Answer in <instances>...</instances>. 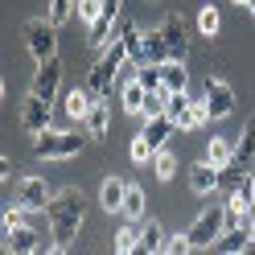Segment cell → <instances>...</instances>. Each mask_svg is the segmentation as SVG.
Segmentation results:
<instances>
[{
    "mask_svg": "<svg viewBox=\"0 0 255 255\" xmlns=\"http://www.w3.org/2000/svg\"><path fill=\"white\" fill-rule=\"evenodd\" d=\"M247 243H251V231H247V227H227L214 247H218L222 255H243V247H247Z\"/></svg>",
    "mask_w": 255,
    "mask_h": 255,
    "instance_id": "15",
    "label": "cell"
},
{
    "mask_svg": "<svg viewBox=\"0 0 255 255\" xmlns=\"http://www.w3.org/2000/svg\"><path fill=\"white\" fill-rule=\"evenodd\" d=\"M120 99H124V111H128V116H140V111H144V99H148V91L140 87V78H132V83L124 87V95H120Z\"/></svg>",
    "mask_w": 255,
    "mask_h": 255,
    "instance_id": "21",
    "label": "cell"
},
{
    "mask_svg": "<svg viewBox=\"0 0 255 255\" xmlns=\"http://www.w3.org/2000/svg\"><path fill=\"white\" fill-rule=\"evenodd\" d=\"M152 169H156V177H161V181H173V173H177V156H173L169 148H161V152L152 156Z\"/></svg>",
    "mask_w": 255,
    "mask_h": 255,
    "instance_id": "28",
    "label": "cell"
},
{
    "mask_svg": "<svg viewBox=\"0 0 255 255\" xmlns=\"http://www.w3.org/2000/svg\"><path fill=\"white\" fill-rule=\"evenodd\" d=\"M231 4H239V8H243V4H251V0H231Z\"/></svg>",
    "mask_w": 255,
    "mask_h": 255,
    "instance_id": "38",
    "label": "cell"
},
{
    "mask_svg": "<svg viewBox=\"0 0 255 255\" xmlns=\"http://www.w3.org/2000/svg\"><path fill=\"white\" fill-rule=\"evenodd\" d=\"M173 132H177V124H173L169 116H152V120L144 124V132H140V136H144V144H148L152 152H161V148L169 144Z\"/></svg>",
    "mask_w": 255,
    "mask_h": 255,
    "instance_id": "13",
    "label": "cell"
},
{
    "mask_svg": "<svg viewBox=\"0 0 255 255\" xmlns=\"http://www.w3.org/2000/svg\"><path fill=\"white\" fill-rule=\"evenodd\" d=\"M50 185H45V177H21L17 181V206H25V210H50Z\"/></svg>",
    "mask_w": 255,
    "mask_h": 255,
    "instance_id": "9",
    "label": "cell"
},
{
    "mask_svg": "<svg viewBox=\"0 0 255 255\" xmlns=\"http://www.w3.org/2000/svg\"><path fill=\"white\" fill-rule=\"evenodd\" d=\"M124 198H128V181H120V177H107V181H103V189H99L103 210H107V214H111V210H124Z\"/></svg>",
    "mask_w": 255,
    "mask_h": 255,
    "instance_id": "16",
    "label": "cell"
},
{
    "mask_svg": "<svg viewBox=\"0 0 255 255\" xmlns=\"http://www.w3.org/2000/svg\"><path fill=\"white\" fill-rule=\"evenodd\" d=\"M87 144V136H78V132H45L33 140V152L41 156V161H70V156H78Z\"/></svg>",
    "mask_w": 255,
    "mask_h": 255,
    "instance_id": "3",
    "label": "cell"
},
{
    "mask_svg": "<svg viewBox=\"0 0 255 255\" xmlns=\"http://www.w3.org/2000/svg\"><path fill=\"white\" fill-rule=\"evenodd\" d=\"M165 107H169V91H148V99H144V120L165 116Z\"/></svg>",
    "mask_w": 255,
    "mask_h": 255,
    "instance_id": "29",
    "label": "cell"
},
{
    "mask_svg": "<svg viewBox=\"0 0 255 255\" xmlns=\"http://www.w3.org/2000/svg\"><path fill=\"white\" fill-rule=\"evenodd\" d=\"M128 222H140L144 218V189L140 185H128V198H124V210H120Z\"/></svg>",
    "mask_w": 255,
    "mask_h": 255,
    "instance_id": "22",
    "label": "cell"
},
{
    "mask_svg": "<svg viewBox=\"0 0 255 255\" xmlns=\"http://www.w3.org/2000/svg\"><path fill=\"white\" fill-rule=\"evenodd\" d=\"M152 156H156V152L144 144V136H136V140H132V161H136V165H144V161H152Z\"/></svg>",
    "mask_w": 255,
    "mask_h": 255,
    "instance_id": "34",
    "label": "cell"
},
{
    "mask_svg": "<svg viewBox=\"0 0 255 255\" xmlns=\"http://www.w3.org/2000/svg\"><path fill=\"white\" fill-rule=\"evenodd\" d=\"M25 45H29V54H33V62L58 58V25H50V17L25 21Z\"/></svg>",
    "mask_w": 255,
    "mask_h": 255,
    "instance_id": "4",
    "label": "cell"
},
{
    "mask_svg": "<svg viewBox=\"0 0 255 255\" xmlns=\"http://www.w3.org/2000/svg\"><path fill=\"white\" fill-rule=\"evenodd\" d=\"M206 120H210V111H206V103H189V111H185V116L177 120V128H181V132H198V128H202Z\"/></svg>",
    "mask_w": 255,
    "mask_h": 255,
    "instance_id": "24",
    "label": "cell"
},
{
    "mask_svg": "<svg viewBox=\"0 0 255 255\" xmlns=\"http://www.w3.org/2000/svg\"><path fill=\"white\" fill-rule=\"evenodd\" d=\"M33 255H45V251H33Z\"/></svg>",
    "mask_w": 255,
    "mask_h": 255,
    "instance_id": "40",
    "label": "cell"
},
{
    "mask_svg": "<svg viewBox=\"0 0 255 255\" xmlns=\"http://www.w3.org/2000/svg\"><path fill=\"white\" fill-rule=\"evenodd\" d=\"M45 214H50V231H54V243L70 247L74 239H78V231H83V218H87V198H83V189H74V185L58 189Z\"/></svg>",
    "mask_w": 255,
    "mask_h": 255,
    "instance_id": "1",
    "label": "cell"
},
{
    "mask_svg": "<svg viewBox=\"0 0 255 255\" xmlns=\"http://www.w3.org/2000/svg\"><path fill=\"white\" fill-rule=\"evenodd\" d=\"M107 128H111V116H107V103H95L87 111V120H83V132L95 136V140H103L107 136Z\"/></svg>",
    "mask_w": 255,
    "mask_h": 255,
    "instance_id": "17",
    "label": "cell"
},
{
    "mask_svg": "<svg viewBox=\"0 0 255 255\" xmlns=\"http://www.w3.org/2000/svg\"><path fill=\"white\" fill-rule=\"evenodd\" d=\"M58 87H62V62H58V58H50V62H37V74H33V87H29V91L54 103Z\"/></svg>",
    "mask_w": 255,
    "mask_h": 255,
    "instance_id": "10",
    "label": "cell"
},
{
    "mask_svg": "<svg viewBox=\"0 0 255 255\" xmlns=\"http://www.w3.org/2000/svg\"><path fill=\"white\" fill-rule=\"evenodd\" d=\"M74 8H78V0H50V8H45V17H50V25H66L74 17Z\"/></svg>",
    "mask_w": 255,
    "mask_h": 255,
    "instance_id": "23",
    "label": "cell"
},
{
    "mask_svg": "<svg viewBox=\"0 0 255 255\" xmlns=\"http://www.w3.org/2000/svg\"><path fill=\"white\" fill-rule=\"evenodd\" d=\"M41 251V239L33 227H8L4 231V255H33Z\"/></svg>",
    "mask_w": 255,
    "mask_h": 255,
    "instance_id": "12",
    "label": "cell"
},
{
    "mask_svg": "<svg viewBox=\"0 0 255 255\" xmlns=\"http://www.w3.org/2000/svg\"><path fill=\"white\" fill-rule=\"evenodd\" d=\"M50 116H54L50 99H41V95L29 91V99L21 103V128H25V132H33V136H41L45 128H50Z\"/></svg>",
    "mask_w": 255,
    "mask_h": 255,
    "instance_id": "8",
    "label": "cell"
},
{
    "mask_svg": "<svg viewBox=\"0 0 255 255\" xmlns=\"http://www.w3.org/2000/svg\"><path fill=\"white\" fill-rule=\"evenodd\" d=\"M161 78H165V91L169 95H181L189 87V70L181 66V62H161Z\"/></svg>",
    "mask_w": 255,
    "mask_h": 255,
    "instance_id": "18",
    "label": "cell"
},
{
    "mask_svg": "<svg viewBox=\"0 0 255 255\" xmlns=\"http://www.w3.org/2000/svg\"><path fill=\"white\" fill-rule=\"evenodd\" d=\"M247 12H251V17H255V0H251V4H247Z\"/></svg>",
    "mask_w": 255,
    "mask_h": 255,
    "instance_id": "39",
    "label": "cell"
},
{
    "mask_svg": "<svg viewBox=\"0 0 255 255\" xmlns=\"http://www.w3.org/2000/svg\"><path fill=\"white\" fill-rule=\"evenodd\" d=\"M99 12H103V0H78V17H83L87 25L99 21Z\"/></svg>",
    "mask_w": 255,
    "mask_h": 255,
    "instance_id": "32",
    "label": "cell"
},
{
    "mask_svg": "<svg viewBox=\"0 0 255 255\" xmlns=\"http://www.w3.org/2000/svg\"><path fill=\"white\" fill-rule=\"evenodd\" d=\"M222 231H227V206H210V210H202L194 222H189V243L194 247H210L222 239Z\"/></svg>",
    "mask_w": 255,
    "mask_h": 255,
    "instance_id": "5",
    "label": "cell"
},
{
    "mask_svg": "<svg viewBox=\"0 0 255 255\" xmlns=\"http://www.w3.org/2000/svg\"><path fill=\"white\" fill-rule=\"evenodd\" d=\"M247 231L255 235V206H251V214H247Z\"/></svg>",
    "mask_w": 255,
    "mask_h": 255,
    "instance_id": "36",
    "label": "cell"
},
{
    "mask_svg": "<svg viewBox=\"0 0 255 255\" xmlns=\"http://www.w3.org/2000/svg\"><path fill=\"white\" fill-rule=\"evenodd\" d=\"M189 103H194V99H189L185 91H181V95H169V107H165V116H169L173 124H177V120L185 116V111H189Z\"/></svg>",
    "mask_w": 255,
    "mask_h": 255,
    "instance_id": "31",
    "label": "cell"
},
{
    "mask_svg": "<svg viewBox=\"0 0 255 255\" xmlns=\"http://www.w3.org/2000/svg\"><path fill=\"white\" fill-rule=\"evenodd\" d=\"M222 185V169L218 165H210V161H206V156H202V161L198 165H189V189H194V194H214V189Z\"/></svg>",
    "mask_w": 255,
    "mask_h": 255,
    "instance_id": "11",
    "label": "cell"
},
{
    "mask_svg": "<svg viewBox=\"0 0 255 255\" xmlns=\"http://www.w3.org/2000/svg\"><path fill=\"white\" fill-rule=\"evenodd\" d=\"M218 8L214 4H202L198 8V29H202V37H218Z\"/></svg>",
    "mask_w": 255,
    "mask_h": 255,
    "instance_id": "27",
    "label": "cell"
},
{
    "mask_svg": "<svg viewBox=\"0 0 255 255\" xmlns=\"http://www.w3.org/2000/svg\"><path fill=\"white\" fill-rule=\"evenodd\" d=\"M161 41H165V50H169V62H185V50H189V37H185V21H181V12H169V17L161 21Z\"/></svg>",
    "mask_w": 255,
    "mask_h": 255,
    "instance_id": "7",
    "label": "cell"
},
{
    "mask_svg": "<svg viewBox=\"0 0 255 255\" xmlns=\"http://www.w3.org/2000/svg\"><path fill=\"white\" fill-rule=\"evenodd\" d=\"M136 243H140V227H136V222H128V227L116 231V255H132Z\"/></svg>",
    "mask_w": 255,
    "mask_h": 255,
    "instance_id": "25",
    "label": "cell"
},
{
    "mask_svg": "<svg viewBox=\"0 0 255 255\" xmlns=\"http://www.w3.org/2000/svg\"><path fill=\"white\" fill-rule=\"evenodd\" d=\"M202 103H206V111H210V120H227L231 111H235L231 83H227V78H218V74H210V78H206V87H202Z\"/></svg>",
    "mask_w": 255,
    "mask_h": 255,
    "instance_id": "6",
    "label": "cell"
},
{
    "mask_svg": "<svg viewBox=\"0 0 255 255\" xmlns=\"http://www.w3.org/2000/svg\"><path fill=\"white\" fill-rule=\"evenodd\" d=\"M243 255H255V235H251V243L243 247Z\"/></svg>",
    "mask_w": 255,
    "mask_h": 255,
    "instance_id": "37",
    "label": "cell"
},
{
    "mask_svg": "<svg viewBox=\"0 0 255 255\" xmlns=\"http://www.w3.org/2000/svg\"><path fill=\"white\" fill-rule=\"evenodd\" d=\"M140 87L144 91H165V78H161V66H140Z\"/></svg>",
    "mask_w": 255,
    "mask_h": 255,
    "instance_id": "30",
    "label": "cell"
},
{
    "mask_svg": "<svg viewBox=\"0 0 255 255\" xmlns=\"http://www.w3.org/2000/svg\"><path fill=\"white\" fill-rule=\"evenodd\" d=\"M120 37H124V45H128V54H132V62L140 66V58H144V37H140V29H136V25H124Z\"/></svg>",
    "mask_w": 255,
    "mask_h": 255,
    "instance_id": "26",
    "label": "cell"
},
{
    "mask_svg": "<svg viewBox=\"0 0 255 255\" xmlns=\"http://www.w3.org/2000/svg\"><path fill=\"white\" fill-rule=\"evenodd\" d=\"M45 255H66V247H62V243H54V247L45 251Z\"/></svg>",
    "mask_w": 255,
    "mask_h": 255,
    "instance_id": "35",
    "label": "cell"
},
{
    "mask_svg": "<svg viewBox=\"0 0 255 255\" xmlns=\"http://www.w3.org/2000/svg\"><path fill=\"white\" fill-rule=\"evenodd\" d=\"M128 58H132V54H128L124 37L107 41V45H103V54H99V62H95L91 74H87V91H91V95H111V83L120 78V70H124V62H128Z\"/></svg>",
    "mask_w": 255,
    "mask_h": 255,
    "instance_id": "2",
    "label": "cell"
},
{
    "mask_svg": "<svg viewBox=\"0 0 255 255\" xmlns=\"http://www.w3.org/2000/svg\"><path fill=\"white\" fill-rule=\"evenodd\" d=\"M165 251H169V255H189V251H194V243H189V235H169Z\"/></svg>",
    "mask_w": 255,
    "mask_h": 255,
    "instance_id": "33",
    "label": "cell"
},
{
    "mask_svg": "<svg viewBox=\"0 0 255 255\" xmlns=\"http://www.w3.org/2000/svg\"><path fill=\"white\" fill-rule=\"evenodd\" d=\"M235 161L243 165L247 173H255V120L243 124V132H239V144H235Z\"/></svg>",
    "mask_w": 255,
    "mask_h": 255,
    "instance_id": "14",
    "label": "cell"
},
{
    "mask_svg": "<svg viewBox=\"0 0 255 255\" xmlns=\"http://www.w3.org/2000/svg\"><path fill=\"white\" fill-rule=\"evenodd\" d=\"M161 255H169V251H161Z\"/></svg>",
    "mask_w": 255,
    "mask_h": 255,
    "instance_id": "41",
    "label": "cell"
},
{
    "mask_svg": "<svg viewBox=\"0 0 255 255\" xmlns=\"http://www.w3.org/2000/svg\"><path fill=\"white\" fill-rule=\"evenodd\" d=\"M91 107H95V99H91V91H83V87H74V91H66V116H70V120H78V124H83Z\"/></svg>",
    "mask_w": 255,
    "mask_h": 255,
    "instance_id": "19",
    "label": "cell"
},
{
    "mask_svg": "<svg viewBox=\"0 0 255 255\" xmlns=\"http://www.w3.org/2000/svg\"><path fill=\"white\" fill-rule=\"evenodd\" d=\"M206 161H210V165H231L235 161V144H231V140H222V136H210V144H206Z\"/></svg>",
    "mask_w": 255,
    "mask_h": 255,
    "instance_id": "20",
    "label": "cell"
}]
</instances>
